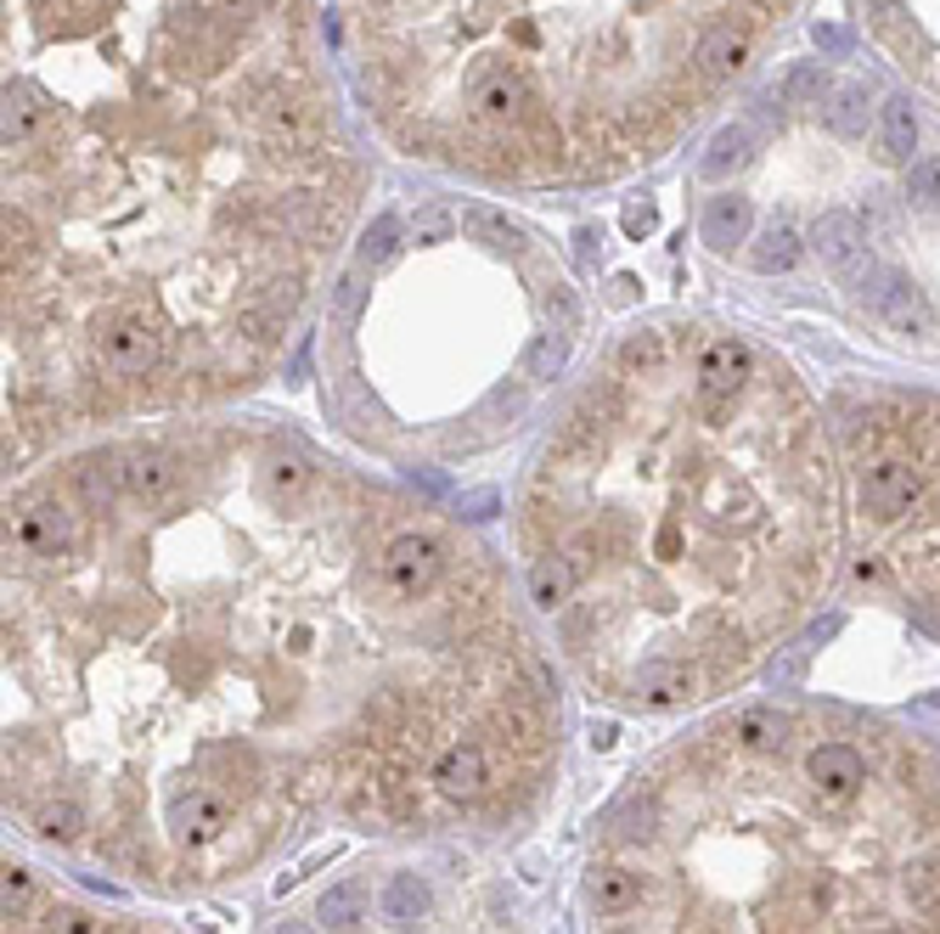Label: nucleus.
Returning a JSON list of instances; mask_svg holds the SVG:
<instances>
[{"label": "nucleus", "mask_w": 940, "mask_h": 934, "mask_svg": "<svg viewBox=\"0 0 940 934\" xmlns=\"http://www.w3.org/2000/svg\"><path fill=\"white\" fill-rule=\"evenodd\" d=\"M750 237V198H710V209H704V242L710 249H732V242H744Z\"/></svg>", "instance_id": "9d476101"}, {"label": "nucleus", "mask_w": 940, "mask_h": 934, "mask_svg": "<svg viewBox=\"0 0 940 934\" xmlns=\"http://www.w3.org/2000/svg\"><path fill=\"white\" fill-rule=\"evenodd\" d=\"M394 249H401V220H394V215H378L372 231H367V242H361V271H378Z\"/></svg>", "instance_id": "4468645a"}, {"label": "nucleus", "mask_w": 940, "mask_h": 934, "mask_svg": "<svg viewBox=\"0 0 940 934\" xmlns=\"http://www.w3.org/2000/svg\"><path fill=\"white\" fill-rule=\"evenodd\" d=\"M811 96H822V68H817V63H800L795 74L783 79V102L800 108V102H811Z\"/></svg>", "instance_id": "6ab92c4d"}, {"label": "nucleus", "mask_w": 940, "mask_h": 934, "mask_svg": "<svg viewBox=\"0 0 940 934\" xmlns=\"http://www.w3.org/2000/svg\"><path fill=\"white\" fill-rule=\"evenodd\" d=\"M828 124L839 135H862L867 130V90L862 85H839L833 90V108H828Z\"/></svg>", "instance_id": "ddd939ff"}, {"label": "nucleus", "mask_w": 940, "mask_h": 934, "mask_svg": "<svg viewBox=\"0 0 940 934\" xmlns=\"http://www.w3.org/2000/svg\"><path fill=\"white\" fill-rule=\"evenodd\" d=\"M451 231H457V215L451 209H423L412 220V242H423V249H434V242H451Z\"/></svg>", "instance_id": "f3484780"}, {"label": "nucleus", "mask_w": 940, "mask_h": 934, "mask_svg": "<svg viewBox=\"0 0 940 934\" xmlns=\"http://www.w3.org/2000/svg\"><path fill=\"white\" fill-rule=\"evenodd\" d=\"M276 934H316V928H310V923H282Z\"/></svg>", "instance_id": "aec40b11"}, {"label": "nucleus", "mask_w": 940, "mask_h": 934, "mask_svg": "<svg viewBox=\"0 0 940 934\" xmlns=\"http://www.w3.org/2000/svg\"><path fill=\"white\" fill-rule=\"evenodd\" d=\"M856 490H862V513H873L878 524H901L923 502V468L901 451H878L856 468Z\"/></svg>", "instance_id": "7ed1b4c3"}, {"label": "nucleus", "mask_w": 940, "mask_h": 934, "mask_svg": "<svg viewBox=\"0 0 940 934\" xmlns=\"http://www.w3.org/2000/svg\"><path fill=\"white\" fill-rule=\"evenodd\" d=\"M800 260V231L788 226V220H772L766 231H761V242H755V271H788Z\"/></svg>", "instance_id": "9b49d317"}, {"label": "nucleus", "mask_w": 940, "mask_h": 934, "mask_svg": "<svg viewBox=\"0 0 940 934\" xmlns=\"http://www.w3.org/2000/svg\"><path fill=\"white\" fill-rule=\"evenodd\" d=\"M811 249L822 254V265L839 282H862L867 276V231L851 209H822L811 226Z\"/></svg>", "instance_id": "20e7f679"}, {"label": "nucleus", "mask_w": 940, "mask_h": 934, "mask_svg": "<svg viewBox=\"0 0 940 934\" xmlns=\"http://www.w3.org/2000/svg\"><path fill=\"white\" fill-rule=\"evenodd\" d=\"M367 912H372L367 878H338V883H327L321 901H316V917H321V928H332V934L361 928V917H367Z\"/></svg>", "instance_id": "1a4fd4ad"}, {"label": "nucleus", "mask_w": 940, "mask_h": 934, "mask_svg": "<svg viewBox=\"0 0 940 934\" xmlns=\"http://www.w3.org/2000/svg\"><path fill=\"white\" fill-rule=\"evenodd\" d=\"M299 0H7V468L260 383L350 220Z\"/></svg>", "instance_id": "f257e3e1"}, {"label": "nucleus", "mask_w": 940, "mask_h": 934, "mask_svg": "<svg viewBox=\"0 0 940 934\" xmlns=\"http://www.w3.org/2000/svg\"><path fill=\"white\" fill-rule=\"evenodd\" d=\"M744 146H750V130H744V124L721 130V135H715V146H710V158H704V175H726L737 158H744Z\"/></svg>", "instance_id": "dca6fc26"}, {"label": "nucleus", "mask_w": 940, "mask_h": 934, "mask_svg": "<svg viewBox=\"0 0 940 934\" xmlns=\"http://www.w3.org/2000/svg\"><path fill=\"white\" fill-rule=\"evenodd\" d=\"M873 310L896 327V332H923L929 327V305L918 299V287L907 276H896V271L873 276Z\"/></svg>", "instance_id": "0eeeda50"}, {"label": "nucleus", "mask_w": 940, "mask_h": 934, "mask_svg": "<svg viewBox=\"0 0 940 934\" xmlns=\"http://www.w3.org/2000/svg\"><path fill=\"white\" fill-rule=\"evenodd\" d=\"M29 906H34V872L23 861H7V878H0V912L23 917Z\"/></svg>", "instance_id": "2eb2a0df"}, {"label": "nucleus", "mask_w": 940, "mask_h": 934, "mask_svg": "<svg viewBox=\"0 0 940 934\" xmlns=\"http://www.w3.org/2000/svg\"><path fill=\"white\" fill-rule=\"evenodd\" d=\"M428 906H434V890H428L423 872H394V878L383 883V895H378V912H383V923H394V928H417V923L428 917Z\"/></svg>", "instance_id": "6e6552de"}, {"label": "nucleus", "mask_w": 940, "mask_h": 934, "mask_svg": "<svg viewBox=\"0 0 940 934\" xmlns=\"http://www.w3.org/2000/svg\"><path fill=\"white\" fill-rule=\"evenodd\" d=\"M586 895H591V912L598 917H631L642 906V872L625 867V861H598L586 878Z\"/></svg>", "instance_id": "423d86ee"}, {"label": "nucleus", "mask_w": 940, "mask_h": 934, "mask_svg": "<svg viewBox=\"0 0 940 934\" xmlns=\"http://www.w3.org/2000/svg\"><path fill=\"white\" fill-rule=\"evenodd\" d=\"M907 198L912 204H940V158H918L907 169Z\"/></svg>", "instance_id": "a211bd4d"}, {"label": "nucleus", "mask_w": 940, "mask_h": 934, "mask_svg": "<svg viewBox=\"0 0 940 934\" xmlns=\"http://www.w3.org/2000/svg\"><path fill=\"white\" fill-rule=\"evenodd\" d=\"M529 603L591 681L692 704L828 580V451L783 366L732 332L642 327L535 457L518 502Z\"/></svg>", "instance_id": "f03ea898"}, {"label": "nucleus", "mask_w": 940, "mask_h": 934, "mask_svg": "<svg viewBox=\"0 0 940 934\" xmlns=\"http://www.w3.org/2000/svg\"><path fill=\"white\" fill-rule=\"evenodd\" d=\"M884 153L889 158H912L918 153V119L907 96H889L884 102Z\"/></svg>", "instance_id": "f8f14e48"}, {"label": "nucleus", "mask_w": 940, "mask_h": 934, "mask_svg": "<svg viewBox=\"0 0 940 934\" xmlns=\"http://www.w3.org/2000/svg\"><path fill=\"white\" fill-rule=\"evenodd\" d=\"M750 52H755V29L737 23V18H726V23H715V29L699 40V52H692V74H699V79L715 90L721 79H732L737 68L750 63Z\"/></svg>", "instance_id": "39448f33"}]
</instances>
